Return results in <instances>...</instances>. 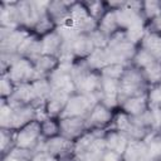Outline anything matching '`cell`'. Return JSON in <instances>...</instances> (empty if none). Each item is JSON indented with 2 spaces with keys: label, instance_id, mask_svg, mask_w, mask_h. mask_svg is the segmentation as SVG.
I'll use <instances>...</instances> for the list:
<instances>
[{
  "label": "cell",
  "instance_id": "6da1fadb",
  "mask_svg": "<svg viewBox=\"0 0 161 161\" xmlns=\"http://www.w3.org/2000/svg\"><path fill=\"white\" fill-rule=\"evenodd\" d=\"M106 130H88L83 133L73 146V156L77 161H101L104 152Z\"/></svg>",
  "mask_w": 161,
  "mask_h": 161
},
{
  "label": "cell",
  "instance_id": "7a4b0ae2",
  "mask_svg": "<svg viewBox=\"0 0 161 161\" xmlns=\"http://www.w3.org/2000/svg\"><path fill=\"white\" fill-rule=\"evenodd\" d=\"M150 86L147 84L143 72L132 64L126 65L121 78H119V91H118V104L122 99L140 96L147 93Z\"/></svg>",
  "mask_w": 161,
  "mask_h": 161
},
{
  "label": "cell",
  "instance_id": "3957f363",
  "mask_svg": "<svg viewBox=\"0 0 161 161\" xmlns=\"http://www.w3.org/2000/svg\"><path fill=\"white\" fill-rule=\"evenodd\" d=\"M137 50V45L131 43L125 31L119 30L109 38L106 53L108 57V63H118L128 65L132 62V58Z\"/></svg>",
  "mask_w": 161,
  "mask_h": 161
},
{
  "label": "cell",
  "instance_id": "277c9868",
  "mask_svg": "<svg viewBox=\"0 0 161 161\" xmlns=\"http://www.w3.org/2000/svg\"><path fill=\"white\" fill-rule=\"evenodd\" d=\"M43 136L40 130L39 119H34L28 125L23 126L15 132V146L19 148H25L33 152L40 151L43 143Z\"/></svg>",
  "mask_w": 161,
  "mask_h": 161
},
{
  "label": "cell",
  "instance_id": "5b68a950",
  "mask_svg": "<svg viewBox=\"0 0 161 161\" xmlns=\"http://www.w3.org/2000/svg\"><path fill=\"white\" fill-rule=\"evenodd\" d=\"M117 24L121 30L135 26H146V19L142 14V1H126L125 6L114 10Z\"/></svg>",
  "mask_w": 161,
  "mask_h": 161
},
{
  "label": "cell",
  "instance_id": "8992f818",
  "mask_svg": "<svg viewBox=\"0 0 161 161\" xmlns=\"http://www.w3.org/2000/svg\"><path fill=\"white\" fill-rule=\"evenodd\" d=\"M73 146H74V142H72L59 135V136H55L52 138H44L40 151L48 153L49 156H52L59 161H68V160L74 158Z\"/></svg>",
  "mask_w": 161,
  "mask_h": 161
},
{
  "label": "cell",
  "instance_id": "52a82bcc",
  "mask_svg": "<svg viewBox=\"0 0 161 161\" xmlns=\"http://www.w3.org/2000/svg\"><path fill=\"white\" fill-rule=\"evenodd\" d=\"M70 19L73 25L79 33L91 34L98 28V21L88 13L83 1H72L70 4Z\"/></svg>",
  "mask_w": 161,
  "mask_h": 161
},
{
  "label": "cell",
  "instance_id": "ba28073f",
  "mask_svg": "<svg viewBox=\"0 0 161 161\" xmlns=\"http://www.w3.org/2000/svg\"><path fill=\"white\" fill-rule=\"evenodd\" d=\"M97 102L84 94H79V93H73L70 94L67 106L64 108V111L62 112L60 117H83L87 118V116L89 114V112L92 111L93 106Z\"/></svg>",
  "mask_w": 161,
  "mask_h": 161
},
{
  "label": "cell",
  "instance_id": "9c48e42d",
  "mask_svg": "<svg viewBox=\"0 0 161 161\" xmlns=\"http://www.w3.org/2000/svg\"><path fill=\"white\" fill-rule=\"evenodd\" d=\"M30 33L25 28L0 26V52H18Z\"/></svg>",
  "mask_w": 161,
  "mask_h": 161
},
{
  "label": "cell",
  "instance_id": "30bf717a",
  "mask_svg": "<svg viewBox=\"0 0 161 161\" xmlns=\"http://www.w3.org/2000/svg\"><path fill=\"white\" fill-rule=\"evenodd\" d=\"M5 74V73H4ZM9 78L15 86L29 84L35 80V68L34 63L26 58H20L16 60L6 72Z\"/></svg>",
  "mask_w": 161,
  "mask_h": 161
},
{
  "label": "cell",
  "instance_id": "8fae6325",
  "mask_svg": "<svg viewBox=\"0 0 161 161\" xmlns=\"http://www.w3.org/2000/svg\"><path fill=\"white\" fill-rule=\"evenodd\" d=\"M116 109L106 107L103 103L97 102L86 118L87 130H107L113 119Z\"/></svg>",
  "mask_w": 161,
  "mask_h": 161
},
{
  "label": "cell",
  "instance_id": "7c38bea8",
  "mask_svg": "<svg viewBox=\"0 0 161 161\" xmlns=\"http://www.w3.org/2000/svg\"><path fill=\"white\" fill-rule=\"evenodd\" d=\"M75 93L88 96L93 98L96 102H99L101 88H102V75L99 72L92 70L75 84Z\"/></svg>",
  "mask_w": 161,
  "mask_h": 161
},
{
  "label": "cell",
  "instance_id": "4fadbf2b",
  "mask_svg": "<svg viewBox=\"0 0 161 161\" xmlns=\"http://www.w3.org/2000/svg\"><path fill=\"white\" fill-rule=\"evenodd\" d=\"M59 130L60 136L64 138L74 142L77 141L83 133H86L87 125L86 118L83 117H62L59 118Z\"/></svg>",
  "mask_w": 161,
  "mask_h": 161
},
{
  "label": "cell",
  "instance_id": "5bb4252c",
  "mask_svg": "<svg viewBox=\"0 0 161 161\" xmlns=\"http://www.w3.org/2000/svg\"><path fill=\"white\" fill-rule=\"evenodd\" d=\"M10 104V103H9ZM11 107V130L18 131L23 126L34 119H39L38 111L29 103L25 104H10Z\"/></svg>",
  "mask_w": 161,
  "mask_h": 161
},
{
  "label": "cell",
  "instance_id": "9a60e30c",
  "mask_svg": "<svg viewBox=\"0 0 161 161\" xmlns=\"http://www.w3.org/2000/svg\"><path fill=\"white\" fill-rule=\"evenodd\" d=\"M70 68L72 67L58 65V68H55L47 77L53 89H63L70 94L75 93L74 82H73L72 75H70Z\"/></svg>",
  "mask_w": 161,
  "mask_h": 161
},
{
  "label": "cell",
  "instance_id": "2e32d148",
  "mask_svg": "<svg viewBox=\"0 0 161 161\" xmlns=\"http://www.w3.org/2000/svg\"><path fill=\"white\" fill-rule=\"evenodd\" d=\"M69 97L70 93L63 89H53L45 103V116L59 118L67 106Z\"/></svg>",
  "mask_w": 161,
  "mask_h": 161
},
{
  "label": "cell",
  "instance_id": "e0dca14e",
  "mask_svg": "<svg viewBox=\"0 0 161 161\" xmlns=\"http://www.w3.org/2000/svg\"><path fill=\"white\" fill-rule=\"evenodd\" d=\"M70 4L72 1H49L47 6V15L54 23L55 28L67 24L70 20Z\"/></svg>",
  "mask_w": 161,
  "mask_h": 161
},
{
  "label": "cell",
  "instance_id": "ac0fdd59",
  "mask_svg": "<svg viewBox=\"0 0 161 161\" xmlns=\"http://www.w3.org/2000/svg\"><path fill=\"white\" fill-rule=\"evenodd\" d=\"M118 109L123 111L125 113H127L130 116H140V114H142L143 112L150 109L147 93L122 99L119 102V104H118Z\"/></svg>",
  "mask_w": 161,
  "mask_h": 161
},
{
  "label": "cell",
  "instance_id": "d6986e66",
  "mask_svg": "<svg viewBox=\"0 0 161 161\" xmlns=\"http://www.w3.org/2000/svg\"><path fill=\"white\" fill-rule=\"evenodd\" d=\"M0 26L21 28L18 10V1H1L0 4Z\"/></svg>",
  "mask_w": 161,
  "mask_h": 161
},
{
  "label": "cell",
  "instance_id": "ffe728a7",
  "mask_svg": "<svg viewBox=\"0 0 161 161\" xmlns=\"http://www.w3.org/2000/svg\"><path fill=\"white\" fill-rule=\"evenodd\" d=\"M18 53L21 58H26L31 62H35L42 54H43V47H42V38L33 31L28 35V38L23 42L20 45Z\"/></svg>",
  "mask_w": 161,
  "mask_h": 161
},
{
  "label": "cell",
  "instance_id": "44dd1931",
  "mask_svg": "<svg viewBox=\"0 0 161 161\" xmlns=\"http://www.w3.org/2000/svg\"><path fill=\"white\" fill-rule=\"evenodd\" d=\"M103 140H104V145L107 150L117 152L119 155H123V152L126 151L130 143V138L123 132L117 131V130H111V128L106 130Z\"/></svg>",
  "mask_w": 161,
  "mask_h": 161
},
{
  "label": "cell",
  "instance_id": "7402d4cb",
  "mask_svg": "<svg viewBox=\"0 0 161 161\" xmlns=\"http://www.w3.org/2000/svg\"><path fill=\"white\" fill-rule=\"evenodd\" d=\"M69 47H70V50H72L73 55L75 57V59H87L96 49V47L91 39V35L84 34V33H80L69 44Z\"/></svg>",
  "mask_w": 161,
  "mask_h": 161
},
{
  "label": "cell",
  "instance_id": "603a6c76",
  "mask_svg": "<svg viewBox=\"0 0 161 161\" xmlns=\"http://www.w3.org/2000/svg\"><path fill=\"white\" fill-rule=\"evenodd\" d=\"M42 47H43V54H48L58 58L63 50L64 40L54 29L53 31L42 36Z\"/></svg>",
  "mask_w": 161,
  "mask_h": 161
},
{
  "label": "cell",
  "instance_id": "cb8c5ba5",
  "mask_svg": "<svg viewBox=\"0 0 161 161\" xmlns=\"http://www.w3.org/2000/svg\"><path fill=\"white\" fill-rule=\"evenodd\" d=\"M122 157L123 161H148V148L146 141H130Z\"/></svg>",
  "mask_w": 161,
  "mask_h": 161
},
{
  "label": "cell",
  "instance_id": "d4e9b609",
  "mask_svg": "<svg viewBox=\"0 0 161 161\" xmlns=\"http://www.w3.org/2000/svg\"><path fill=\"white\" fill-rule=\"evenodd\" d=\"M33 63H34V68H35V79H39V78H47L55 68H58L59 59L53 55L42 54Z\"/></svg>",
  "mask_w": 161,
  "mask_h": 161
},
{
  "label": "cell",
  "instance_id": "484cf974",
  "mask_svg": "<svg viewBox=\"0 0 161 161\" xmlns=\"http://www.w3.org/2000/svg\"><path fill=\"white\" fill-rule=\"evenodd\" d=\"M138 47L147 50L156 59H158V60L161 59V34L146 30V33H145L141 43L138 44Z\"/></svg>",
  "mask_w": 161,
  "mask_h": 161
},
{
  "label": "cell",
  "instance_id": "4316f807",
  "mask_svg": "<svg viewBox=\"0 0 161 161\" xmlns=\"http://www.w3.org/2000/svg\"><path fill=\"white\" fill-rule=\"evenodd\" d=\"M98 30H101L103 34H106L108 38H111L113 34L119 31V26L117 24L114 10L108 9L107 13L98 20Z\"/></svg>",
  "mask_w": 161,
  "mask_h": 161
},
{
  "label": "cell",
  "instance_id": "83f0119b",
  "mask_svg": "<svg viewBox=\"0 0 161 161\" xmlns=\"http://www.w3.org/2000/svg\"><path fill=\"white\" fill-rule=\"evenodd\" d=\"M39 122H40V130H42L43 138H52V137H55V136L60 135L59 118L45 116L42 119H39Z\"/></svg>",
  "mask_w": 161,
  "mask_h": 161
},
{
  "label": "cell",
  "instance_id": "f1b7e54d",
  "mask_svg": "<svg viewBox=\"0 0 161 161\" xmlns=\"http://www.w3.org/2000/svg\"><path fill=\"white\" fill-rule=\"evenodd\" d=\"M145 141L148 148V161H161V132L151 133Z\"/></svg>",
  "mask_w": 161,
  "mask_h": 161
},
{
  "label": "cell",
  "instance_id": "f546056e",
  "mask_svg": "<svg viewBox=\"0 0 161 161\" xmlns=\"http://www.w3.org/2000/svg\"><path fill=\"white\" fill-rule=\"evenodd\" d=\"M88 67L94 70V72H101V69H103L108 63V57L106 53V48L104 49H94L93 53L86 59Z\"/></svg>",
  "mask_w": 161,
  "mask_h": 161
},
{
  "label": "cell",
  "instance_id": "4dcf8cb0",
  "mask_svg": "<svg viewBox=\"0 0 161 161\" xmlns=\"http://www.w3.org/2000/svg\"><path fill=\"white\" fill-rule=\"evenodd\" d=\"M156 60H158V59H156V58H155L152 54H150L147 50L142 49L141 47H137V50H136V53H135V55H133V58H132L131 64L135 65L136 68L143 70L145 68H147L148 65H151L152 63H155Z\"/></svg>",
  "mask_w": 161,
  "mask_h": 161
},
{
  "label": "cell",
  "instance_id": "1f68e13d",
  "mask_svg": "<svg viewBox=\"0 0 161 161\" xmlns=\"http://www.w3.org/2000/svg\"><path fill=\"white\" fill-rule=\"evenodd\" d=\"M142 72H143V77H145L146 82L150 87L161 84V62L160 60H156L155 63H152L151 65L145 68Z\"/></svg>",
  "mask_w": 161,
  "mask_h": 161
},
{
  "label": "cell",
  "instance_id": "d6a6232c",
  "mask_svg": "<svg viewBox=\"0 0 161 161\" xmlns=\"http://www.w3.org/2000/svg\"><path fill=\"white\" fill-rule=\"evenodd\" d=\"M15 132L13 130L0 128V148L3 157L6 156L15 147Z\"/></svg>",
  "mask_w": 161,
  "mask_h": 161
},
{
  "label": "cell",
  "instance_id": "836d02e7",
  "mask_svg": "<svg viewBox=\"0 0 161 161\" xmlns=\"http://www.w3.org/2000/svg\"><path fill=\"white\" fill-rule=\"evenodd\" d=\"M142 14L146 21H151L161 16V1L160 0H148L142 1Z\"/></svg>",
  "mask_w": 161,
  "mask_h": 161
},
{
  "label": "cell",
  "instance_id": "e575fe53",
  "mask_svg": "<svg viewBox=\"0 0 161 161\" xmlns=\"http://www.w3.org/2000/svg\"><path fill=\"white\" fill-rule=\"evenodd\" d=\"M84 6L87 8L88 13L98 21L108 10V6H107V3H103V1H83Z\"/></svg>",
  "mask_w": 161,
  "mask_h": 161
},
{
  "label": "cell",
  "instance_id": "d590c367",
  "mask_svg": "<svg viewBox=\"0 0 161 161\" xmlns=\"http://www.w3.org/2000/svg\"><path fill=\"white\" fill-rule=\"evenodd\" d=\"M126 65L118 64V63H109L107 64L103 69H101V75L103 78H109V79H119Z\"/></svg>",
  "mask_w": 161,
  "mask_h": 161
},
{
  "label": "cell",
  "instance_id": "8d00e7d4",
  "mask_svg": "<svg viewBox=\"0 0 161 161\" xmlns=\"http://www.w3.org/2000/svg\"><path fill=\"white\" fill-rule=\"evenodd\" d=\"M55 29V25H54V23L49 19V16L48 15H45V16H43L38 23H36V25L33 28V33L34 34H36V35H39L40 38L42 36H44V35H47L48 33H50V31H53Z\"/></svg>",
  "mask_w": 161,
  "mask_h": 161
},
{
  "label": "cell",
  "instance_id": "74e56055",
  "mask_svg": "<svg viewBox=\"0 0 161 161\" xmlns=\"http://www.w3.org/2000/svg\"><path fill=\"white\" fill-rule=\"evenodd\" d=\"M21 57L18 52H0V64H1V74L6 73L9 68L19 60Z\"/></svg>",
  "mask_w": 161,
  "mask_h": 161
},
{
  "label": "cell",
  "instance_id": "f35d334b",
  "mask_svg": "<svg viewBox=\"0 0 161 161\" xmlns=\"http://www.w3.org/2000/svg\"><path fill=\"white\" fill-rule=\"evenodd\" d=\"M15 84L11 82V79L9 78V75L5 73V74H1L0 77V93H1V99H8L14 89H15Z\"/></svg>",
  "mask_w": 161,
  "mask_h": 161
},
{
  "label": "cell",
  "instance_id": "ab89813d",
  "mask_svg": "<svg viewBox=\"0 0 161 161\" xmlns=\"http://www.w3.org/2000/svg\"><path fill=\"white\" fill-rule=\"evenodd\" d=\"M89 35H91V39H92L96 49H104V48H107L109 38L106 34H103L101 30H98V28L94 31H92Z\"/></svg>",
  "mask_w": 161,
  "mask_h": 161
},
{
  "label": "cell",
  "instance_id": "60d3db41",
  "mask_svg": "<svg viewBox=\"0 0 161 161\" xmlns=\"http://www.w3.org/2000/svg\"><path fill=\"white\" fill-rule=\"evenodd\" d=\"M147 99H148L150 108L161 104V84L152 86V87L148 88V91H147Z\"/></svg>",
  "mask_w": 161,
  "mask_h": 161
},
{
  "label": "cell",
  "instance_id": "b9f144b4",
  "mask_svg": "<svg viewBox=\"0 0 161 161\" xmlns=\"http://www.w3.org/2000/svg\"><path fill=\"white\" fill-rule=\"evenodd\" d=\"M101 161H123V157H122V155H119L117 152L106 150V152H104V155H103Z\"/></svg>",
  "mask_w": 161,
  "mask_h": 161
},
{
  "label": "cell",
  "instance_id": "7bdbcfd3",
  "mask_svg": "<svg viewBox=\"0 0 161 161\" xmlns=\"http://www.w3.org/2000/svg\"><path fill=\"white\" fill-rule=\"evenodd\" d=\"M151 111L155 116V121H156V131L161 132V104L151 107Z\"/></svg>",
  "mask_w": 161,
  "mask_h": 161
},
{
  "label": "cell",
  "instance_id": "ee69618b",
  "mask_svg": "<svg viewBox=\"0 0 161 161\" xmlns=\"http://www.w3.org/2000/svg\"><path fill=\"white\" fill-rule=\"evenodd\" d=\"M31 161H59V160H57V158L49 156L48 153H45V152H43V151H38V152H35V153L33 155Z\"/></svg>",
  "mask_w": 161,
  "mask_h": 161
},
{
  "label": "cell",
  "instance_id": "f6af8a7d",
  "mask_svg": "<svg viewBox=\"0 0 161 161\" xmlns=\"http://www.w3.org/2000/svg\"><path fill=\"white\" fill-rule=\"evenodd\" d=\"M1 161H31V160H29V158H23V157H18V156H14V155L9 153V155L4 156V157L1 158Z\"/></svg>",
  "mask_w": 161,
  "mask_h": 161
},
{
  "label": "cell",
  "instance_id": "bcb514c9",
  "mask_svg": "<svg viewBox=\"0 0 161 161\" xmlns=\"http://www.w3.org/2000/svg\"><path fill=\"white\" fill-rule=\"evenodd\" d=\"M68 161H77V160H74V158H72V160H68Z\"/></svg>",
  "mask_w": 161,
  "mask_h": 161
}]
</instances>
